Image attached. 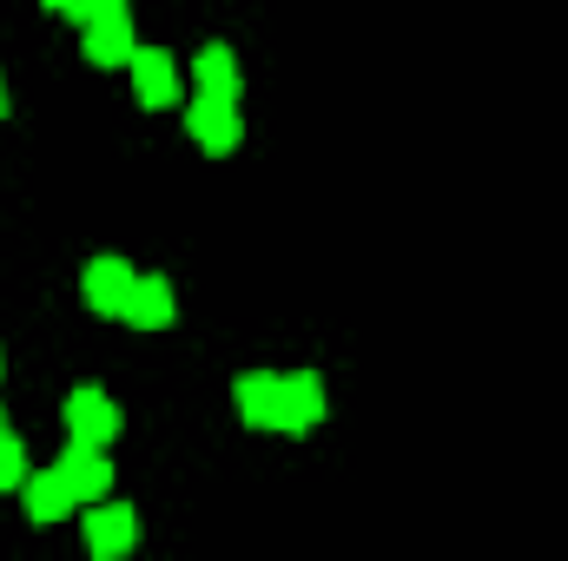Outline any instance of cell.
Wrapping results in <instances>:
<instances>
[{"mask_svg": "<svg viewBox=\"0 0 568 561\" xmlns=\"http://www.w3.org/2000/svg\"><path fill=\"white\" fill-rule=\"evenodd\" d=\"M232 404L245 429H278V370H245L232 384Z\"/></svg>", "mask_w": 568, "mask_h": 561, "instance_id": "7c38bea8", "label": "cell"}, {"mask_svg": "<svg viewBox=\"0 0 568 561\" xmlns=\"http://www.w3.org/2000/svg\"><path fill=\"white\" fill-rule=\"evenodd\" d=\"M192 86H199L205 100H232V106H239V93H245V67H239V53H232L225 40H205V47L192 53Z\"/></svg>", "mask_w": 568, "mask_h": 561, "instance_id": "ba28073f", "label": "cell"}, {"mask_svg": "<svg viewBox=\"0 0 568 561\" xmlns=\"http://www.w3.org/2000/svg\"><path fill=\"white\" fill-rule=\"evenodd\" d=\"M120 0H60V13L73 20V27H87V20H100V13H113Z\"/></svg>", "mask_w": 568, "mask_h": 561, "instance_id": "5bb4252c", "label": "cell"}, {"mask_svg": "<svg viewBox=\"0 0 568 561\" xmlns=\"http://www.w3.org/2000/svg\"><path fill=\"white\" fill-rule=\"evenodd\" d=\"M133 284H140V272H133L126 258H87V272H80V297H87V310H100V317H126Z\"/></svg>", "mask_w": 568, "mask_h": 561, "instance_id": "5b68a950", "label": "cell"}, {"mask_svg": "<svg viewBox=\"0 0 568 561\" xmlns=\"http://www.w3.org/2000/svg\"><path fill=\"white\" fill-rule=\"evenodd\" d=\"M53 469L67 476V489L80 496V509H87V502H100V496L113 489V462H106V449H100V442H73V436H67V456H60Z\"/></svg>", "mask_w": 568, "mask_h": 561, "instance_id": "9c48e42d", "label": "cell"}, {"mask_svg": "<svg viewBox=\"0 0 568 561\" xmlns=\"http://www.w3.org/2000/svg\"><path fill=\"white\" fill-rule=\"evenodd\" d=\"M185 133L199 140L205 159H232V152L245 145V120H239L232 100H205V93H192V100H185Z\"/></svg>", "mask_w": 568, "mask_h": 561, "instance_id": "6da1fadb", "label": "cell"}, {"mask_svg": "<svg viewBox=\"0 0 568 561\" xmlns=\"http://www.w3.org/2000/svg\"><path fill=\"white\" fill-rule=\"evenodd\" d=\"M0 370H7V357H0Z\"/></svg>", "mask_w": 568, "mask_h": 561, "instance_id": "e0dca14e", "label": "cell"}, {"mask_svg": "<svg viewBox=\"0 0 568 561\" xmlns=\"http://www.w3.org/2000/svg\"><path fill=\"white\" fill-rule=\"evenodd\" d=\"M80 53H87V67H126V60L140 53L126 0H120L113 13H100V20H87V27H80Z\"/></svg>", "mask_w": 568, "mask_h": 561, "instance_id": "3957f363", "label": "cell"}, {"mask_svg": "<svg viewBox=\"0 0 568 561\" xmlns=\"http://www.w3.org/2000/svg\"><path fill=\"white\" fill-rule=\"evenodd\" d=\"M40 7H53V13H60V0H40Z\"/></svg>", "mask_w": 568, "mask_h": 561, "instance_id": "2e32d148", "label": "cell"}, {"mask_svg": "<svg viewBox=\"0 0 568 561\" xmlns=\"http://www.w3.org/2000/svg\"><path fill=\"white\" fill-rule=\"evenodd\" d=\"M60 417H67V436L73 442H113L120 436V404L100 390V384H80V390H67V404H60Z\"/></svg>", "mask_w": 568, "mask_h": 561, "instance_id": "7a4b0ae2", "label": "cell"}, {"mask_svg": "<svg viewBox=\"0 0 568 561\" xmlns=\"http://www.w3.org/2000/svg\"><path fill=\"white\" fill-rule=\"evenodd\" d=\"M126 73H133V100H140L145 113L179 106V60H172L165 47H140V53L126 60Z\"/></svg>", "mask_w": 568, "mask_h": 561, "instance_id": "277c9868", "label": "cell"}, {"mask_svg": "<svg viewBox=\"0 0 568 561\" xmlns=\"http://www.w3.org/2000/svg\"><path fill=\"white\" fill-rule=\"evenodd\" d=\"M0 120H7V80H0Z\"/></svg>", "mask_w": 568, "mask_h": 561, "instance_id": "9a60e30c", "label": "cell"}, {"mask_svg": "<svg viewBox=\"0 0 568 561\" xmlns=\"http://www.w3.org/2000/svg\"><path fill=\"white\" fill-rule=\"evenodd\" d=\"M133 542H140L133 502H106V496H100V509H87V549H93L100 561H120Z\"/></svg>", "mask_w": 568, "mask_h": 561, "instance_id": "52a82bcc", "label": "cell"}, {"mask_svg": "<svg viewBox=\"0 0 568 561\" xmlns=\"http://www.w3.org/2000/svg\"><path fill=\"white\" fill-rule=\"evenodd\" d=\"M20 482H27V449H20V436L0 429V489H20Z\"/></svg>", "mask_w": 568, "mask_h": 561, "instance_id": "4fadbf2b", "label": "cell"}, {"mask_svg": "<svg viewBox=\"0 0 568 561\" xmlns=\"http://www.w3.org/2000/svg\"><path fill=\"white\" fill-rule=\"evenodd\" d=\"M20 502H27V516H33L40 529H47V522H67V516L80 509V496L67 489V476H60V469H27Z\"/></svg>", "mask_w": 568, "mask_h": 561, "instance_id": "8fae6325", "label": "cell"}, {"mask_svg": "<svg viewBox=\"0 0 568 561\" xmlns=\"http://www.w3.org/2000/svg\"><path fill=\"white\" fill-rule=\"evenodd\" d=\"M120 324H133V330H172L179 324V297H172V278H159V272H140L133 284V297H126V317Z\"/></svg>", "mask_w": 568, "mask_h": 561, "instance_id": "30bf717a", "label": "cell"}, {"mask_svg": "<svg viewBox=\"0 0 568 561\" xmlns=\"http://www.w3.org/2000/svg\"><path fill=\"white\" fill-rule=\"evenodd\" d=\"M324 422V377L317 370H291L278 377V429L284 436H304Z\"/></svg>", "mask_w": 568, "mask_h": 561, "instance_id": "8992f818", "label": "cell"}]
</instances>
